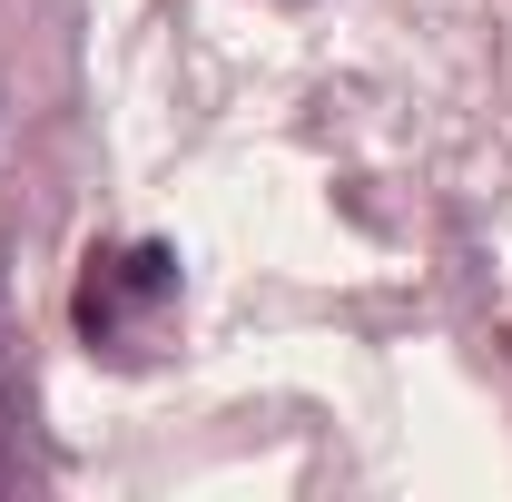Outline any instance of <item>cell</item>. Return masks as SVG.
I'll return each mask as SVG.
<instances>
[{"label": "cell", "instance_id": "1", "mask_svg": "<svg viewBox=\"0 0 512 502\" xmlns=\"http://www.w3.org/2000/svg\"><path fill=\"white\" fill-rule=\"evenodd\" d=\"M69 325L89 335V355L109 365H148L178 325V247L138 237V247H89L79 286H69Z\"/></svg>", "mask_w": 512, "mask_h": 502}, {"label": "cell", "instance_id": "2", "mask_svg": "<svg viewBox=\"0 0 512 502\" xmlns=\"http://www.w3.org/2000/svg\"><path fill=\"white\" fill-rule=\"evenodd\" d=\"M0 483H10V463H0Z\"/></svg>", "mask_w": 512, "mask_h": 502}]
</instances>
